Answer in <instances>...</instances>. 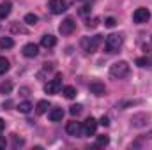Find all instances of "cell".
I'll return each mask as SVG.
<instances>
[{"label": "cell", "instance_id": "cell-34", "mask_svg": "<svg viewBox=\"0 0 152 150\" xmlns=\"http://www.w3.org/2000/svg\"><path fill=\"white\" fill-rule=\"evenodd\" d=\"M4 129H5V120H2V118H0V133H2Z\"/></svg>", "mask_w": 152, "mask_h": 150}, {"label": "cell", "instance_id": "cell-21", "mask_svg": "<svg viewBox=\"0 0 152 150\" xmlns=\"http://www.w3.org/2000/svg\"><path fill=\"white\" fill-rule=\"evenodd\" d=\"M64 95H66L67 99H75L76 97V88L75 87H71V85L64 87Z\"/></svg>", "mask_w": 152, "mask_h": 150}, {"label": "cell", "instance_id": "cell-7", "mask_svg": "<svg viewBox=\"0 0 152 150\" xmlns=\"http://www.w3.org/2000/svg\"><path fill=\"white\" fill-rule=\"evenodd\" d=\"M76 28V23L73 18H66L62 23H60V27H58V30H60V34L62 36H71L73 32H75Z\"/></svg>", "mask_w": 152, "mask_h": 150}, {"label": "cell", "instance_id": "cell-17", "mask_svg": "<svg viewBox=\"0 0 152 150\" xmlns=\"http://www.w3.org/2000/svg\"><path fill=\"white\" fill-rule=\"evenodd\" d=\"M32 103H28V101H23V103H20L18 104V111L20 113H30L32 111Z\"/></svg>", "mask_w": 152, "mask_h": 150}, {"label": "cell", "instance_id": "cell-5", "mask_svg": "<svg viewBox=\"0 0 152 150\" xmlns=\"http://www.w3.org/2000/svg\"><path fill=\"white\" fill-rule=\"evenodd\" d=\"M151 18V11L147 7H138L134 12H133V20L134 23H147Z\"/></svg>", "mask_w": 152, "mask_h": 150}, {"label": "cell", "instance_id": "cell-10", "mask_svg": "<svg viewBox=\"0 0 152 150\" xmlns=\"http://www.w3.org/2000/svg\"><path fill=\"white\" fill-rule=\"evenodd\" d=\"M50 11L53 14H62L67 11V2L66 0H50Z\"/></svg>", "mask_w": 152, "mask_h": 150}, {"label": "cell", "instance_id": "cell-1", "mask_svg": "<svg viewBox=\"0 0 152 150\" xmlns=\"http://www.w3.org/2000/svg\"><path fill=\"white\" fill-rule=\"evenodd\" d=\"M122 44H124L122 34H112V36H108L106 41H104V51L110 53V55L118 53V50L122 48Z\"/></svg>", "mask_w": 152, "mask_h": 150}, {"label": "cell", "instance_id": "cell-22", "mask_svg": "<svg viewBox=\"0 0 152 150\" xmlns=\"http://www.w3.org/2000/svg\"><path fill=\"white\" fill-rule=\"evenodd\" d=\"M136 66L138 67H149L151 66V60L147 57H140V58H136Z\"/></svg>", "mask_w": 152, "mask_h": 150}, {"label": "cell", "instance_id": "cell-15", "mask_svg": "<svg viewBox=\"0 0 152 150\" xmlns=\"http://www.w3.org/2000/svg\"><path fill=\"white\" fill-rule=\"evenodd\" d=\"M11 9H12V4L11 2H2L0 4V20L7 18L11 14Z\"/></svg>", "mask_w": 152, "mask_h": 150}, {"label": "cell", "instance_id": "cell-26", "mask_svg": "<svg viewBox=\"0 0 152 150\" xmlns=\"http://www.w3.org/2000/svg\"><path fill=\"white\" fill-rule=\"evenodd\" d=\"M11 30L16 32V34H18V32H20V34H27V28L21 27V25H18V23H12V25H11Z\"/></svg>", "mask_w": 152, "mask_h": 150}, {"label": "cell", "instance_id": "cell-33", "mask_svg": "<svg viewBox=\"0 0 152 150\" xmlns=\"http://www.w3.org/2000/svg\"><path fill=\"white\" fill-rule=\"evenodd\" d=\"M28 92H30L28 88H21V90H20V94H21V95H28Z\"/></svg>", "mask_w": 152, "mask_h": 150}, {"label": "cell", "instance_id": "cell-30", "mask_svg": "<svg viewBox=\"0 0 152 150\" xmlns=\"http://www.w3.org/2000/svg\"><path fill=\"white\" fill-rule=\"evenodd\" d=\"M99 124H101L103 127H108V125H110V118L103 115V117H101V120H99Z\"/></svg>", "mask_w": 152, "mask_h": 150}, {"label": "cell", "instance_id": "cell-3", "mask_svg": "<svg viewBox=\"0 0 152 150\" xmlns=\"http://www.w3.org/2000/svg\"><path fill=\"white\" fill-rule=\"evenodd\" d=\"M110 74L117 78V79H124L126 76H129V64L120 60V62H115L113 66L110 67Z\"/></svg>", "mask_w": 152, "mask_h": 150}, {"label": "cell", "instance_id": "cell-23", "mask_svg": "<svg viewBox=\"0 0 152 150\" xmlns=\"http://www.w3.org/2000/svg\"><path fill=\"white\" fill-rule=\"evenodd\" d=\"M110 143V138L108 136H97V141H96V147H104V145H108Z\"/></svg>", "mask_w": 152, "mask_h": 150}, {"label": "cell", "instance_id": "cell-18", "mask_svg": "<svg viewBox=\"0 0 152 150\" xmlns=\"http://www.w3.org/2000/svg\"><path fill=\"white\" fill-rule=\"evenodd\" d=\"M9 67H11L9 60H7L5 57H0V76H2V74H5V73L9 71Z\"/></svg>", "mask_w": 152, "mask_h": 150}, {"label": "cell", "instance_id": "cell-27", "mask_svg": "<svg viewBox=\"0 0 152 150\" xmlns=\"http://www.w3.org/2000/svg\"><path fill=\"white\" fill-rule=\"evenodd\" d=\"M97 25H99V18H92L87 21V28H96Z\"/></svg>", "mask_w": 152, "mask_h": 150}, {"label": "cell", "instance_id": "cell-20", "mask_svg": "<svg viewBox=\"0 0 152 150\" xmlns=\"http://www.w3.org/2000/svg\"><path fill=\"white\" fill-rule=\"evenodd\" d=\"M14 46V41L11 37H2L0 39V48L2 50H9V48H12Z\"/></svg>", "mask_w": 152, "mask_h": 150}, {"label": "cell", "instance_id": "cell-6", "mask_svg": "<svg viewBox=\"0 0 152 150\" xmlns=\"http://www.w3.org/2000/svg\"><path fill=\"white\" fill-rule=\"evenodd\" d=\"M66 131H67V134L69 136H75V138H83V127H81V124L80 122H67V125H66Z\"/></svg>", "mask_w": 152, "mask_h": 150}, {"label": "cell", "instance_id": "cell-12", "mask_svg": "<svg viewBox=\"0 0 152 150\" xmlns=\"http://www.w3.org/2000/svg\"><path fill=\"white\" fill-rule=\"evenodd\" d=\"M37 53H39V46L37 44L28 42V44L23 46V55H25L27 58H34V57H37Z\"/></svg>", "mask_w": 152, "mask_h": 150}, {"label": "cell", "instance_id": "cell-31", "mask_svg": "<svg viewBox=\"0 0 152 150\" xmlns=\"http://www.w3.org/2000/svg\"><path fill=\"white\" fill-rule=\"evenodd\" d=\"M90 9H92L90 5H83V7L80 9V14H81V16H85V14H88V12H90Z\"/></svg>", "mask_w": 152, "mask_h": 150}, {"label": "cell", "instance_id": "cell-35", "mask_svg": "<svg viewBox=\"0 0 152 150\" xmlns=\"http://www.w3.org/2000/svg\"><path fill=\"white\" fill-rule=\"evenodd\" d=\"M76 2H83V0H76Z\"/></svg>", "mask_w": 152, "mask_h": 150}, {"label": "cell", "instance_id": "cell-14", "mask_svg": "<svg viewBox=\"0 0 152 150\" xmlns=\"http://www.w3.org/2000/svg\"><path fill=\"white\" fill-rule=\"evenodd\" d=\"M48 118H50L51 122H60V120L64 118V110H62V108H53V110H50V111H48Z\"/></svg>", "mask_w": 152, "mask_h": 150}, {"label": "cell", "instance_id": "cell-28", "mask_svg": "<svg viewBox=\"0 0 152 150\" xmlns=\"http://www.w3.org/2000/svg\"><path fill=\"white\" fill-rule=\"evenodd\" d=\"M104 25H106L108 28H113L115 25H117V20H115V18H106V20H104Z\"/></svg>", "mask_w": 152, "mask_h": 150}, {"label": "cell", "instance_id": "cell-32", "mask_svg": "<svg viewBox=\"0 0 152 150\" xmlns=\"http://www.w3.org/2000/svg\"><path fill=\"white\" fill-rule=\"evenodd\" d=\"M5 147H7V141H5V138L0 136V150H5Z\"/></svg>", "mask_w": 152, "mask_h": 150}, {"label": "cell", "instance_id": "cell-8", "mask_svg": "<svg viewBox=\"0 0 152 150\" xmlns=\"http://www.w3.org/2000/svg\"><path fill=\"white\" fill-rule=\"evenodd\" d=\"M81 127H83V136H94V133H96V129H97V122H96V118L88 117V118L81 124Z\"/></svg>", "mask_w": 152, "mask_h": 150}, {"label": "cell", "instance_id": "cell-11", "mask_svg": "<svg viewBox=\"0 0 152 150\" xmlns=\"http://www.w3.org/2000/svg\"><path fill=\"white\" fill-rule=\"evenodd\" d=\"M88 90H90V94H94V95H104V94H106V87H104V83H101V81H92V83L88 85Z\"/></svg>", "mask_w": 152, "mask_h": 150}, {"label": "cell", "instance_id": "cell-19", "mask_svg": "<svg viewBox=\"0 0 152 150\" xmlns=\"http://www.w3.org/2000/svg\"><path fill=\"white\" fill-rule=\"evenodd\" d=\"M48 108H50V103H48V101H39L37 106H36V111H37L39 115H42V113L48 111Z\"/></svg>", "mask_w": 152, "mask_h": 150}, {"label": "cell", "instance_id": "cell-13", "mask_svg": "<svg viewBox=\"0 0 152 150\" xmlns=\"http://www.w3.org/2000/svg\"><path fill=\"white\" fill-rule=\"evenodd\" d=\"M55 44H57V37L51 36V34H44V36L41 37V46H42V48H53Z\"/></svg>", "mask_w": 152, "mask_h": 150}, {"label": "cell", "instance_id": "cell-9", "mask_svg": "<svg viewBox=\"0 0 152 150\" xmlns=\"http://www.w3.org/2000/svg\"><path fill=\"white\" fill-rule=\"evenodd\" d=\"M149 120H151V117H149L147 113H136V115H133V118H131V125H133V127H145V125L149 124Z\"/></svg>", "mask_w": 152, "mask_h": 150}, {"label": "cell", "instance_id": "cell-16", "mask_svg": "<svg viewBox=\"0 0 152 150\" xmlns=\"http://www.w3.org/2000/svg\"><path fill=\"white\" fill-rule=\"evenodd\" d=\"M11 90H12V81L11 79H5L2 85H0V94H11Z\"/></svg>", "mask_w": 152, "mask_h": 150}, {"label": "cell", "instance_id": "cell-4", "mask_svg": "<svg viewBox=\"0 0 152 150\" xmlns=\"http://www.w3.org/2000/svg\"><path fill=\"white\" fill-rule=\"evenodd\" d=\"M60 87H62V76L58 74L55 79H51V81H48V83L44 85V92L50 94V95H55V94H58Z\"/></svg>", "mask_w": 152, "mask_h": 150}, {"label": "cell", "instance_id": "cell-25", "mask_svg": "<svg viewBox=\"0 0 152 150\" xmlns=\"http://www.w3.org/2000/svg\"><path fill=\"white\" fill-rule=\"evenodd\" d=\"M37 16H36V14H32V12H28V14H27V16H25V23H28V25H36V23H37Z\"/></svg>", "mask_w": 152, "mask_h": 150}, {"label": "cell", "instance_id": "cell-2", "mask_svg": "<svg viewBox=\"0 0 152 150\" xmlns=\"http://www.w3.org/2000/svg\"><path fill=\"white\" fill-rule=\"evenodd\" d=\"M101 42H103V36L97 34V36H92V37L81 39V48H83L87 53H96V51L99 50Z\"/></svg>", "mask_w": 152, "mask_h": 150}, {"label": "cell", "instance_id": "cell-24", "mask_svg": "<svg viewBox=\"0 0 152 150\" xmlns=\"http://www.w3.org/2000/svg\"><path fill=\"white\" fill-rule=\"evenodd\" d=\"M25 145V141L21 140V138H18V134H12V147L14 149H20V147H23Z\"/></svg>", "mask_w": 152, "mask_h": 150}, {"label": "cell", "instance_id": "cell-29", "mask_svg": "<svg viewBox=\"0 0 152 150\" xmlns=\"http://www.w3.org/2000/svg\"><path fill=\"white\" fill-rule=\"evenodd\" d=\"M81 110H83V108H81L80 104H75V106H71L69 113H71V115H80V113H81Z\"/></svg>", "mask_w": 152, "mask_h": 150}]
</instances>
